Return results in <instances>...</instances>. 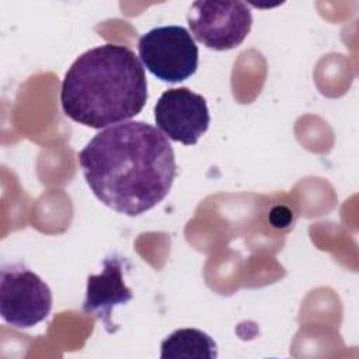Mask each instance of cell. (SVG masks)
Wrapping results in <instances>:
<instances>
[{"mask_svg": "<svg viewBox=\"0 0 359 359\" xmlns=\"http://www.w3.org/2000/svg\"><path fill=\"white\" fill-rule=\"evenodd\" d=\"M77 157L97 199L126 216H139L160 203L177 174L168 139L143 121L105 128Z\"/></svg>", "mask_w": 359, "mask_h": 359, "instance_id": "1", "label": "cell"}, {"mask_svg": "<svg viewBox=\"0 0 359 359\" xmlns=\"http://www.w3.org/2000/svg\"><path fill=\"white\" fill-rule=\"evenodd\" d=\"M147 101L142 63L128 46L104 43L81 53L62 81L63 112L93 129L136 116Z\"/></svg>", "mask_w": 359, "mask_h": 359, "instance_id": "2", "label": "cell"}, {"mask_svg": "<svg viewBox=\"0 0 359 359\" xmlns=\"http://www.w3.org/2000/svg\"><path fill=\"white\" fill-rule=\"evenodd\" d=\"M137 50L143 66L170 84L189 79L198 69V46L189 31L181 25L149 29L139 38Z\"/></svg>", "mask_w": 359, "mask_h": 359, "instance_id": "3", "label": "cell"}, {"mask_svg": "<svg viewBox=\"0 0 359 359\" xmlns=\"http://www.w3.org/2000/svg\"><path fill=\"white\" fill-rule=\"evenodd\" d=\"M52 310L49 286L22 264H4L0 269V313L15 328H31Z\"/></svg>", "mask_w": 359, "mask_h": 359, "instance_id": "4", "label": "cell"}, {"mask_svg": "<svg viewBox=\"0 0 359 359\" xmlns=\"http://www.w3.org/2000/svg\"><path fill=\"white\" fill-rule=\"evenodd\" d=\"M187 21L198 42L213 50H230L250 34L252 15L244 1H194Z\"/></svg>", "mask_w": 359, "mask_h": 359, "instance_id": "5", "label": "cell"}, {"mask_svg": "<svg viewBox=\"0 0 359 359\" xmlns=\"http://www.w3.org/2000/svg\"><path fill=\"white\" fill-rule=\"evenodd\" d=\"M160 132L185 146L195 144L208 130L210 115L206 100L187 87L165 90L154 105Z\"/></svg>", "mask_w": 359, "mask_h": 359, "instance_id": "6", "label": "cell"}, {"mask_svg": "<svg viewBox=\"0 0 359 359\" xmlns=\"http://www.w3.org/2000/svg\"><path fill=\"white\" fill-rule=\"evenodd\" d=\"M123 262L118 255L107 257L102 261V271L98 275L87 278L86 299L83 302L84 313H97L108 332H114L115 325L111 314L115 306L126 304L132 300V290L123 280Z\"/></svg>", "mask_w": 359, "mask_h": 359, "instance_id": "7", "label": "cell"}, {"mask_svg": "<svg viewBox=\"0 0 359 359\" xmlns=\"http://www.w3.org/2000/svg\"><path fill=\"white\" fill-rule=\"evenodd\" d=\"M161 359H215L217 346L212 337L196 328H181L161 342Z\"/></svg>", "mask_w": 359, "mask_h": 359, "instance_id": "8", "label": "cell"}, {"mask_svg": "<svg viewBox=\"0 0 359 359\" xmlns=\"http://www.w3.org/2000/svg\"><path fill=\"white\" fill-rule=\"evenodd\" d=\"M269 220L273 226H276V227L282 226L283 227L290 222V210L285 206H276L271 210Z\"/></svg>", "mask_w": 359, "mask_h": 359, "instance_id": "9", "label": "cell"}]
</instances>
